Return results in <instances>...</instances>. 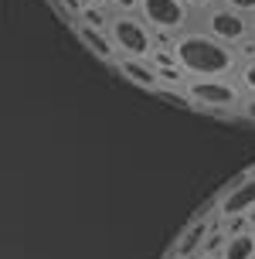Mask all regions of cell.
<instances>
[{"instance_id":"8fae6325","label":"cell","mask_w":255,"mask_h":259,"mask_svg":"<svg viewBox=\"0 0 255 259\" xmlns=\"http://www.w3.org/2000/svg\"><path fill=\"white\" fill-rule=\"evenodd\" d=\"M235 82L242 85L245 96H255V58H248V62L238 65V72H235Z\"/></svg>"},{"instance_id":"7a4b0ae2","label":"cell","mask_w":255,"mask_h":259,"mask_svg":"<svg viewBox=\"0 0 255 259\" xmlns=\"http://www.w3.org/2000/svg\"><path fill=\"white\" fill-rule=\"evenodd\" d=\"M184 96L194 113L215 119H235L245 103V92L235 78H187Z\"/></svg>"},{"instance_id":"d6986e66","label":"cell","mask_w":255,"mask_h":259,"mask_svg":"<svg viewBox=\"0 0 255 259\" xmlns=\"http://www.w3.org/2000/svg\"><path fill=\"white\" fill-rule=\"evenodd\" d=\"M194 259H218V252H201V256H194Z\"/></svg>"},{"instance_id":"277c9868","label":"cell","mask_w":255,"mask_h":259,"mask_svg":"<svg viewBox=\"0 0 255 259\" xmlns=\"http://www.w3.org/2000/svg\"><path fill=\"white\" fill-rule=\"evenodd\" d=\"M146 21L157 38H177L187 27H194V14L187 11L184 0H140V11H136Z\"/></svg>"},{"instance_id":"7c38bea8","label":"cell","mask_w":255,"mask_h":259,"mask_svg":"<svg viewBox=\"0 0 255 259\" xmlns=\"http://www.w3.org/2000/svg\"><path fill=\"white\" fill-rule=\"evenodd\" d=\"M221 7H228V11H235V14L252 17V14H255V0H221Z\"/></svg>"},{"instance_id":"8992f818","label":"cell","mask_w":255,"mask_h":259,"mask_svg":"<svg viewBox=\"0 0 255 259\" xmlns=\"http://www.w3.org/2000/svg\"><path fill=\"white\" fill-rule=\"evenodd\" d=\"M255 208V167L245 170L238 181H231L215 201V219H245Z\"/></svg>"},{"instance_id":"9a60e30c","label":"cell","mask_w":255,"mask_h":259,"mask_svg":"<svg viewBox=\"0 0 255 259\" xmlns=\"http://www.w3.org/2000/svg\"><path fill=\"white\" fill-rule=\"evenodd\" d=\"M235 119H242V123H252L255 126V96H245V103H242V109H238V116Z\"/></svg>"},{"instance_id":"30bf717a","label":"cell","mask_w":255,"mask_h":259,"mask_svg":"<svg viewBox=\"0 0 255 259\" xmlns=\"http://www.w3.org/2000/svg\"><path fill=\"white\" fill-rule=\"evenodd\" d=\"M109 17H113V14L106 11V7H82V14H78V21H82V24L102 27V31L109 27Z\"/></svg>"},{"instance_id":"5b68a950","label":"cell","mask_w":255,"mask_h":259,"mask_svg":"<svg viewBox=\"0 0 255 259\" xmlns=\"http://www.w3.org/2000/svg\"><path fill=\"white\" fill-rule=\"evenodd\" d=\"M194 24L201 27L204 34H211L215 41H221V45H228V48H238L242 41L252 38V24H248V17L245 14H235L228 11V7H211L208 14H201Z\"/></svg>"},{"instance_id":"2e32d148","label":"cell","mask_w":255,"mask_h":259,"mask_svg":"<svg viewBox=\"0 0 255 259\" xmlns=\"http://www.w3.org/2000/svg\"><path fill=\"white\" fill-rule=\"evenodd\" d=\"M235 52H238V62H248V58H255V38L242 41V45H238Z\"/></svg>"},{"instance_id":"4fadbf2b","label":"cell","mask_w":255,"mask_h":259,"mask_svg":"<svg viewBox=\"0 0 255 259\" xmlns=\"http://www.w3.org/2000/svg\"><path fill=\"white\" fill-rule=\"evenodd\" d=\"M184 4H187V11H191V14H194V21H197L201 14H208L211 7H218L221 0H184Z\"/></svg>"},{"instance_id":"6da1fadb","label":"cell","mask_w":255,"mask_h":259,"mask_svg":"<svg viewBox=\"0 0 255 259\" xmlns=\"http://www.w3.org/2000/svg\"><path fill=\"white\" fill-rule=\"evenodd\" d=\"M170 52L187 78H235L238 65H242L235 48L204 34L197 24L170 41Z\"/></svg>"},{"instance_id":"9c48e42d","label":"cell","mask_w":255,"mask_h":259,"mask_svg":"<svg viewBox=\"0 0 255 259\" xmlns=\"http://www.w3.org/2000/svg\"><path fill=\"white\" fill-rule=\"evenodd\" d=\"M218 259H255V232H238L225 235V242L218 249Z\"/></svg>"},{"instance_id":"5bb4252c","label":"cell","mask_w":255,"mask_h":259,"mask_svg":"<svg viewBox=\"0 0 255 259\" xmlns=\"http://www.w3.org/2000/svg\"><path fill=\"white\" fill-rule=\"evenodd\" d=\"M140 0H109V14H136Z\"/></svg>"},{"instance_id":"ba28073f","label":"cell","mask_w":255,"mask_h":259,"mask_svg":"<svg viewBox=\"0 0 255 259\" xmlns=\"http://www.w3.org/2000/svg\"><path fill=\"white\" fill-rule=\"evenodd\" d=\"M72 34L82 41V48H85V52H89L95 62L109 65V68L119 62V55H116L113 41H109V31H102V27H89V24H82V21H75V24H72Z\"/></svg>"},{"instance_id":"ffe728a7","label":"cell","mask_w":255,"mask_h":259,"mask_svg":"<svg viewBox=\"0 0 255 259\" xmlns=\"http://www.w3.org/2000/svg\"><path fill=\"white\" fill-rule=\"evenodd\" d=\"M248 24H252V38H255V14H252V17H248Z\"/></svg>"},{"instance_id":"e0dca14e","label":"cell","mask_w":255,"mask_h":259,"mask_svg":"<svg viewBox=\"0 0 255 259\" xmlns=\"http://www.w3.org/2000/svg\"><path fill=\"white\" fill-rule=\"evenodd\" d=\"M82 4H85V7H106V11H109V0H82Z\"/></svg>"},{"instance_id":"ac0fdd59","label":"cell","mask_w":255,"mask_h":259,"mask_svg":"<svg viewBox=\"0 0 255 259\" xmlns=\"http://www.w3.org/2000/svg\"><path fill=\"white\" fill-rule=\"evenodd\" d=\"M245 219H248V229H252V232H255V208H252V211H248V215H245Z\"/></svg>"},{"instance_id":"52a82bcc","label":"cell","mask_w":255,"mask_h":259,"mask_svg":"<svg viewBox=\"0 0 255 259\" xmlns=\"http://www.w3.org/2000/svg\"><path fill=\"white\" fill-rule=\"evenodd\" d=\"M113 68L119 72V78H126L133 89L146 92V96H160V92H164L160 75H157V68H153L150 62H140V58H119Z\"/></svg>"},{"instance_id":"3957f363","label":"cell","mask_w":255,"mask_h":259,"mask_svg":"<svg viewBox=\"0 0 255 259\" xmlns=\"http://www.w3.org/2000/svg\"><path fill=\"white\" fill-rule=\"evenodd\" d=\"M109 41L119 58H140V62H150L153 48H157V34H153L146 21L140 14H113L109 17Z\"/></svg>"}]
</instances>
